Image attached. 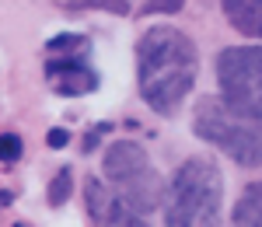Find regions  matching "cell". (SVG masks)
<instances>
[{"label":"cell","mask_w":262,"mask_h":227,"mask_svg":"<svg viewBox=\"0 0 262 227\" xmlns=\"http://www.w3.org/2000/svg\"><path fill=\"white\" fill-rule=\"evenodd\" d=\"M70 189H74V171H70V168H60V171L53 175L49 189H46V192H49V196H46V199H49V207L60 210L63 203L70 199Z\"/></svg>","instance_id":"cell-10"},{"label":"cell","mask_w":262,"mask_h":227,"mask_svg":"<svg viewBox=\"0 0 262 227\" xmlns=\"http://www.w3.org/2000/svg\"><path fill=\"white\" fill-rule=\"evenodd\" d=\"M224 207V175L210 157H189L175 168L164 186V224L171 227H203L217 224Z\"/></svg>","instance_id":"cell-3"},{"label":"cell","mask_w":262,"mask_h":227,"mask_svg":"<svg viewBox=\"0 0 262 227\" xmlns=\"http://www.w3.org/2000/svg\"><path fill=\"white\" fill-rule=\"evenodd\" d=\"M21 150H25V144H21L18 133H0V161H4V165L18 161Z\"/></svg>","instance_id":"cell-12"},{"label":"cell","mask_w":262,"mask_h":227,"mask_svg":"<svg viewBox=\"0 0 262 227\" xmlns=\"http://www.w3.org/2000/svg\"><path fill=\"white\" fill-rule=\"evenodd\" d=\"M67 7H74V11H91V7H98V11H112V14H126L129 7H126V0H63Z\"/></svg>","instance_id":"cell-11"},{"label":"cell","mask_w":262,"mask_h":227,"mask_svg":"<svg viewBox=\"0 0 262 227\" xmlns=\"http://www.w3.org/2000/svg\"><path fill=\"white\" fill-rule=\"evenodd\" d=\"M84 207H88V217L95 224H143V217H137L122 203L119 192L105 178H95V175L84 178Z\"/></svg>","instance_id":"cell-7"},{"label":"cell","mask_w":262,"mask_h":227,"mask_svg":"<svg viewBox=\"0 0 262 227\" xmlns=\"http://www.w3.org/2000/svg\"><path fill=\"white\" fill-rule=\"evenodd\" d=\"M221 7L234 32L262 42V0H221Z\"/></svg>","instance_id":"cell-8"},{"label":"cell","mask_w":262,"mask_h":227,"mask_svg":"<svg viewBox=\"0 0 262 227\" xmlns=\"http://www.w3.org/2000/svg\"><path fill=\"white\" fill-rule=\"evenodd\" d=\"M200 77L196 42L171 25H150L137 42V87L158 116H175Z\"/></svg>","instance_id":"cell-1"},{"label":"cell","mask_w":262,"mask_h":227,"mask_svg":"<svg viewBox=\"0 0 262 227\" xmlns=\"http://www.w3.org/2000/svg\"><path fill=\"white\" fill-rule=\"evenodd\" d=\"M217 84L221 95L262 112V42L259 46H227L217 56Z\"/></svg>","instance_id":"cell-6"},{"label":"cell","mask_w":262,"mask_h":227,"mask_svg":"<svg viewBox=\"0 0 262 227\" xmlns=\"http://www.w3.org/2000/svg\"><path fill=\"white\" fill-rule=\"evenodd\" d=\"M231 220L238 227H262V182L245 186V192L231 210Z\"/></svg>","instance_id":"cell-9"},{"label":"cell","mask_w":262,"mask_h":227,"mask_svg":"<svg viewBox=\"0 0 262 227\" xmlns=\"http://www.w3.org/2000/svg\"><path fill=\"white\" fill-rule=\"evenodd\" d=\"M192 133L234 165H262V112H252L224 95H206L192 108Z\"/></svg>","instance_id":"cell-2"},{"label":"cell","mask_w":262,"mask_h":227,"mask_svg":"<svg viewBox=\"0 0 262 227\" xmlns=\"http://www.w3.org/2000/svg\"><path fill=\"white\" fill-rule=\"evenodd\" d=\"M91 53V39L88 35H56L46 42V81L49 87L63 95V98H81L98 91V70L88 60Z\"/></svg>","instance_id":"cell-5"},{"label":"cell","mask_w":262,"mask_h":227,"mask_svg":"<svg viewBox=\"0 0 262 227\" xmlns=\"http://www.w3.org/2000/svg\"><path fill=\"white\" fill-rule=\"evenodd\" d=\"M101 178L119 192V199L137 217H150L164 203V182L158 168L150 165V154L137 140H116L101 154Z\"/></svg>","instance_id":"cell-4"},{"label":"cell","mask_w":262,"mask_h":227,"mask_svg":"<svg viewBox=\"0 0 262 227\" xmlns=\"http://www.w3.org/2000/svg\"><path fill=\"white\" fill-rule=\"evenodd\" d=\"M182 4L185 0H147L140 14H175V11H182Z\"/></svg>","instance_id":"cell-13"},{"label":"cell","mask_w":262,"mask_h":227,"mask_svg":"<svg viewBox=\"0 0 262 227\" xmlns=\"http://www.w3.org/2000/svg\"><path fill=\"white\" fill-rule=\"evenodd\" d=\"M70 144V133L67 129H49V147L53 150H60V147H67Z\"/></svg>","instance_id":"cell-14"}]
</instances>
